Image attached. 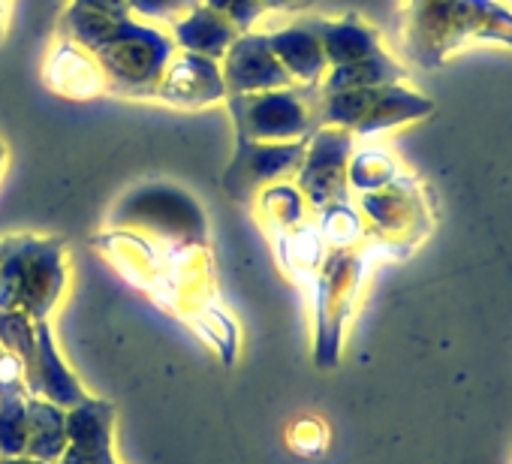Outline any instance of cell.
I'll use <instances>...</instances> for the list:
<instances>
[{"mask_svg":"<svg viewBox=\"0 0 512 464\" xmlns=\"http://www.w3.org/2000/svg\"><path fill=\"white\" fill-rule=\"evenodd\" d=\"M58 40L88 49L106 79V94L127 100H154L160 79L175 58L172 34L133 16L115 19L97 10L70 4L55 28Z\"/></svg>","mask_w":512,"mask_h":464,"instance_id":"6da1fadb","label":"cell"},{"mask_svg":"<svg viewBox=\"0 0 512 464\" xmlns=\"http://www.w3.org/2000/svg\"><path fill=\"white\" fill-rule=\"evenodd\" d=\"M470 40L512 46V10L497 0H419L401 13L404 55L434 70Z\"/></svg>","mask_w":512,"mask_h":464,"instance_id":"7a4b0ae2","label":"cell"},{"mask_svg":"<svg viewBox=\"0 0 512 464\" xmlns=\"http://www.w3.org/2000/svg\"><path fill=\"white\" fill-rule=\"evenodd\" d=\"M67 290V248L61 239L19 236L0 239V311H22L49 320Z\"/></svg>","mask_w":512,"mask_h":464,"instance_id":"3957f363","label":"cell"},{"mask_svg":"<svg viewBox=\"0 0 512 464\" xmlns=\"http://www.w3.org/2000/svg\"><path fill=\"white\" fill-rule=\"evenodd\" d=\"M112 229H130L166 248H205L208 217L202 205L169 181H145L112 208Z\"/></svg>","mask_w":512,"mask_h":464,"instance_id":"277c9868","label":"cell"},{"mask_svg":"<svg viewBox=\"0 0 512 464\" xmlns=\"http://www.w3.org/2000/svg\"><path fill=\"white\" fill-rule=\"evenodd\" d=\"M235 139L296 142L320 127V85H293L260 94H229L226 100Z\"/></svg>","mask_w":512,"mask_h":464,"instance_id":"5b68a950","label":"cell"},{"mask_svg":"<svg viewBox=\"0 0 512 464\" xmlns=\"http://www.w3.org/2000/svg\"><path fill=\"white\" fill-rule=\"evenodd\" d=\"M434 112V100L398 85L362 91H320V127H341L353 136H374L401 124L422 121Z\"/></svg>","mask_w":512,"mask_h":464,"instance_id":"8992f818","label":"cell"},{"mask_svg":"<svg viewBox=\"0 0 512 464\" xmlns=\"http://www.w3.org/2000/svg\"><path fill=\"white\" fill-rule=\"evenodd\" d=\"M365 278V254L332 251L317 269V365L335 368L341 350V326L356 302L359 284Z\"/></svg>","mask_w":512,"mask_h":464,"instance_id":"52a82bcc","label":"cell"},{"mask_svg":"<svg viewBox=\"0 0 512 464\" xmlns=\"http://www.w3.org/2000/svg\"><path fill=\"white\" fill-rule=\"evenodd\" d=\"M356 136L341 127H317L308 139L305 160L296 172V187L320 214L332 205L350 202V157Z\"/></svg>","mask_w":512,"mask_h":464,"instance_id":"ba28073f","label":"cell"},{"mask_svg":"<svg viewBox=\"0 0 512 464\" xmlns=\"http://www.w3.org/2000/svg\"><path fill=\"white\" fill-rule=\"evenodd\" d=\"M311 139V136H308ZM308 139L296 142H247L235 139L229 166L223 169V190L235 202H253L266 187L293 178L305 160Z\"/></svg>","mask_w":512,"mask_h":464,"instance_id":"9c48e42d","label":"cell"},{"mask_svg":"<svg viewBox=\"0 0 512 464\" xmlns=\"http://www.w3.org/2000/svg\"><path fill=\"white\" fill-rule=\"evenodd\" d=\"M362 223L365 232L380 236V245L386 251H407V245L422 236L425 214L416 196V187L401 178V172L380 190L362 193Z\"/></svg>","mask_w":512,"mask_h":464,"instance_id":"30bf717a","label":"cell"},{"mask_svg":"<svg viewBox=\"0 0 512 464\" xmlns=\"http://www.w3.org/2000/svg\"><path fill=\"white\" fill-rule=\"evenodd\" d=\"M220 76L229 94H260V91H278L293 88L296 82L275 58L266 31H247L241 34L226 55L220 58Z\"/></svg>","mask_w":512,"mask_h":464,"instance_id":"8fae6325","label":"cell"},{"mask_svg":"<svg viewBox=\"0 0 512 464\" xmlns=\"http://www.w3.org/2000/svg\"><path fill=\"white\" fill-rule=\"evenodd\" d=\"M154 100L172 109H205L223 103L226 85L220 76V64L193 52H175Z\"/></svg>","mask_w":512,"mask_h":464,"instance_id":"7c38bea8","label":"cell"},{"mask_svg":"<svg viewBox=\"0 0 512 464\" xmlns=\"http://www.w3.org/2000/svg\"><path fill=\"white\" fill-rule=\"evenodd\" d=\"M115 404L103 398H85L67 410V449L55 464H118L112 452Z\"/></svg>","mask_w":512,"mask_h":464,"instance_id":"4fadbf2b","label":"cell"},{"mask_svg":"<svg viewBox=\"0 0 512 464\" xmlns=\"http://www.w3.org/2000/svg\"><path fill=\"white\" fill-rule=\"evenodd\" d=\"M43 79L49 91L67 100H94L106 94V79H103L97 58L70 40H58L52 46L46 67H43Z\"/></svg>","mask_w":512,"mask_h":464,"instance_id":"5bb4252c","label":"cell"},{"mask_svg":"<svg viewBox=\"0 0 512 464\" xmlns=\"http://www.w3.org/2000/svg\"><path fill=\"white\" fill-rule=\"evenodd\" d=\"M308 28L320 37L323 52H326V64L329 70H341V67H353L362 64L383 49L380 34L362 22L356 13H347L344 19H317V16H305Z\"/></svg>","mask_w":512,"mask_h":464,"instance_id":"9a60e30c","label":"cell"},{"mask_svg":"<svg viewBox=\"0 0 512 464\" xmlns=\"http://www.w3.org/2000/svg\"><path fill=\"white\" fill-rule=\"evenodd\" d=\"M28 392L64 410H73L88 398L76 374L61 359L49 320H37V368H34V377L28 380Z\"/></svg>","mask_w":512,"mask_h":464,"instance_id":"2e32d148","label":"cell"},{"mask_svg":"<svg viewBox=\"0 0 512 464\" xmlns=\"http://www.w3.org/2000/svg\"><path fill=\"white\" fill-rule=\"evenodd\" d=\"M266 40L296 85H320L326 79L329 64H326L323 43L308 28L305 19H299L287 28H278V31H266Z\"/></svg>","mask_w":512,"mask_h":464,"instance_id":"e0dca14e","label":"cell"},{"mask_svg":"<svg viewBox=\"0 0 512 464\" xmlns=\"http://www.w3.org/2000/svg\"><path fill=\"white\" fill-rule=\"evenodd\" d=\"M238 37H241V31L232 28L220 13H214L205 4L190 10L184 19L172 22V40H175L178 52H193V55L211 58L217 64Z\"/></svg>","mask_w":512,"mask_h":464,"instance_id":"ac0fdd59","label":"cell"},{"mask_svg":"<svg viewBox=\"0 0 512 464\" xmlns=\"http://www.w3.org/2000/svg\"><path fill=\"white\" fill-rule=\"evenodd\" d=\"M67 449V410L28 395V443H25V455L55 464Z\"/></svg>","mask_w":512,"mask_h":464,"instance_id":"d6986e66","label":"cell"},{"mask_svg":"<svg viewBox=\"0 0 512 464\" xmlns=\"http://www.w3.org/2000/svg\"><path fill=\"white\" fill-rule=\"evenodd\" d=\"M407 79V70L389 55L380 52L362 64L353 67H341V70H329L326 79L320 82L323 94H338V91H362V88H383V85H398Z\"/></svg>","mask_w":512,"mask_h":464,"instance_id":"ffe728a7","label":"cell"},{"mask_svg":"<svg viewBox=\"0 0 512 464\" xmlns=\"http://www.w3.org/2000/svg\"><path fill=\"white\" fill-rule=\"evenodd\" d=\"M0 347L22 362L28 383L37 368V320L22 311H0Z\"/></svg>","mask_w":512,"mask_h":464,"instance_id":"44dd1931","label":"cell"},{"mask_svg":"<svg viewBox=\"0 0 512 464\" xmlns=\"http://www.w3.org/2000/svg\"><path fill=\"white\" fill-rule=\"evenodd\" d=\"M395 175H398V163L380 148H365V151L350 157L347 178H350V187H356L362 193L386 187Z\"/></svg>","mask_w":512,"mask_h":464,"instance_id":"7402d4cb","label":"cell"},{"mask_svg":"<svg viewBox=\"0 0 512 464\" xmlns=\"http://www.w3.org/2000/svg\"><path fill=\"white\" fill-rule=\"evenodd\" d=\"M28 443V395L0 398V458L25 455Z\"/></svg>","mask_w":512,"mask_h":464,"instance_id":"603a6c76","label":"cell"},{"mask_svg":"<svg viewBox=\"0 0 512 464\" xmlns=\"http://www.w3.org/2000/svg\"><path fill=\"white\" fill-rule=\"evenodd\" d=\"M205 7H211L214 13H220L232 28H238L241 34L253 31V25L266 16L263 0H202Z\"/></svg>","mask_w":512,"mask_h":464,"instance_id":"cb8c5ba5","label":"cell"},{"mask_svg":"<svg viewBox=\"0 0 512 464\" xmlns=\"http://www.w3.org/2000/svg\"><path fill=\"white\" fill-rule=\"evenodd\" d=\"M202 0H127V10L136 19H157V22H178L190 10H196Z\"/></svg>","mask_w":512,"mask_h":464,"instance_id":"d4e9b609","label":"cell"},{"mask_svg":"<svg viewBox=\"0 0 512 464\" xmlns=\"http://www.w3.org/2000/svg\"><path fill=\"white\" fill-rule=\"evenodd\" d=\"M31 395L25 383V368L22 362L0 347V398H22Z\"/></svg>","mask_w":512,"mask_h":464,"instance_id":"484cf974","label":"cell"},{"mask_svg":"<svg viewBox=\"0 0 512 464\" xmlns=\"http://www.w3.org/2000/svg\"><path fill=\"white\" fill-rule=\"evenodd\" d=\"M76 7H85V10H97V13H106V16H115V19H124L130 16L127 10V0H70Z\"/></svg>","mask_w":512,"mask_h":464,"instance_id":"4316f807","label":"cell"},{"mask_svg":"<svg viewBox=\"0 0 512 464\" xmlns=\"http://www.w3.org/2000/svg\"><path fill=\"white\" fill-rule=\"evenodd\" d=\"M317 4V0H263L266 13H305Z\"/></svg>","mask_w":512,"mask_h":464,"instance_id":"83f0119b","label":"cell"},{"mask_svg":"<svg viewBox=\"0 0 512 464\" xmlns=\"http://www.w3.org/2000/svg\"><path fill=\"white\" fill-rule=\"evenodd\" d=\"M10 4L13 0H0V43L7 37V16H10Z\"/></svg>","mask_w":512,"mask_h":464,"instance_id":"f1b7e54d","label":"cell"},{"mask_svg":"<svg viewBox=\"0 0 512 464\" xmlns=\"http://www.w3.org/2000/svg\"><path fill=\"white\" fill-rule=\"evenodd\" d=\"M0 464H46V461L28 458V455H13V458H0Z\"/></svg>","mask_w":512,"mask_h":464,"instance_id":"f546056e","label":"cell"},{"mask_svg":"<svg viewBox=\"0 0 512 464\" xmlns=\"http://www.w3.org/2000/svg\"><path fill=\"white\" fill-rule=\"evenodd\" d=\"M4 166H7V145L0 142V172H4Z\"/></svg>","mask_w":512,"mask_h":464,"instance_id":"4dcf8cb0","label":"cell"},{"mask_svg":"<svg viewBox=\"0 0 512 464\" xmlns=\"http://www.w3.org/2000/svg\"><path fill=\"white\" fill-rule=\"evenodd\" d=\"M407 4H419V0H407Z\"/></svg>","mask_w":512,"mask_h":464,"instance_id":"1f68e13d","label":"cell"}]
</instances>
